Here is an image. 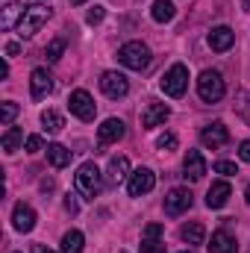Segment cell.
Here are the masks:
<instances>
[{
  "label": "cell",
  "mask_w": 250,
  "mask_h": 253,
  "mask_svg": "<svg viewBox=\"0 0 250 253\" xmlns=\"http://www.w3.org/2000/svg\"><path fill=\"white\" fill-rule=\"evenodd\" d=\"M74 189L80 191L85 200H94L100 189H103V177H100V168L94 162H83L74 174Z\"/></svg>",
  "instance_id": "1"
},
{
  "label": "cell",
  "mask_w": 250,
  "mask_h": 253,
  "mask_svg": "<svg viewBox=\"0 0 250 253\" xmlns=\"http://www.w3.org/2000/svg\"><path fill=\"white\" fill-rule=\"evenodd\" d=\"M50 15H53V9L50 6H44V3H36V6H27L24 9V15H21V21H18V36L21 39H33L47 21H50Z\"/></svg>",
  "instance_id": "2"
},
{
  "label": "cell",
  "mask_w": 250,
  "mask_h": 253,
  "mask_svg": "<svg viewBox=\"0 0 250 253\" xmlns=\"http://www.w3.org/2000/svg\"><path fill=\"white\" fill-rule=\"evenodd\" d=\"M197 94L203 103H218L224 94H227V85H224V77L218 71H203L197 77Z\"/></svg>",
  "instance_id": "3"
},
{
  "label": "cell",
  "mask_w": 250,
  "mask_h": 253,
  "mask_svg": "<svg viewBox=\"0 0 250 253\" xmlns=\"http://www.w3.org/2000/svg\"><path fill=\"white\" fill-rule=\"evenodd\" d=\"M150 47L147 44H141V42H126L124 47L118 50V62L129 68V71H144L147 65H150Z\"/></svg>",
  "instance_id": "4"
},
{
  "label": "cell",
  "mask_w": 250,
  "mask_h": 253,
  "mask_svg": "<svg viewBox=\"0 0 250 253\" xmlns=\"http://www.w3.org/2000/svg\"><path fill=\"white\" fill-rule=\"evenodd\" d=\"M159 85H162V91L168 94V97H183L188 88V68L186 65H171L165 74H162V80H159Z\"/></svg>",
  "instance_id": "5"
},
{
  "label": "cell",
  "mask_w": 250,
  "mask_h": 253,
  "mask_svg": "<svg viewBox=\"0 0 250 253\" xmlns=\"http://www.w3.org/2000/svg\"><path fill=\"white\" fill-rule=\"evenodd\" d=\"M68 109H71V115H77L80 121H94V112H97L94 97H91L85 88L71 91V97H68Z\"/></svg>",
  "instance_id": "6"
},
{
  "label": "cell",
  "mask_w": 250,
  "mask_h": 253,
  "mask_svg": "<svg viewBox=\"0 0 250 253\" xmlns=\"http://www.w3.org/2000/svg\"><path fill=\"white\" fill-rule=\"evenodd\" d=\"M191 203H194V194L183 186H177V189H171L165 194V215H171V218H180L183 212L191 209Z\"/></svg>",
  "instance_id": "7"
},
{
  "label": "cell",
  "mask_w": 250,
  "mask_h": 253,
  "mask_svg": "<svg viewBox=\"0 0 250 253\" xmlns=\"http://www.w3.org/2000/svg\"><path fill=\"white\" fill-rule=\"evenodd\" d=\"M200 141H203V147L218 150V147H224L230 141V129H227L224 121H212V124H206L200 129Z\"/></svg>",
  "instance_id": "8"
},
{
  "label": "cell",
  "mask_w": 250,
  "mask_h": 253,
  "mask_svg": "<svg viewBox=\"0 0 250 253\" xmlns=\"http://www.w3.org/2000/svg\"><path fill=\"white\" fill-rule=\"evenodd\" d=\"M153 186H156V174H153L150 168H135V171L129 174V180H126L129 197H141V194H147Z\"/></svg>",
  "instance_id": "9"
},
{
  "label": "cell",
  "mask_w": 250,
  "mask_h": 253,
  "mask_svg": "<svg viewBox=\"0 0 250 253\" xmlns=\"http://www.w3.org/2000/svg\"><path fill=\"white\" fill-rule=\"evenodd\" d=\"M100 88H103L106 97L118 100V97H126V91H129V80H126L124 74H118V71H106V74L100 77Z\"/></svg>",
  "instance_id": "10"
},
{
  "label": "cell",
  "mask_w": 250,
  "mask_h": 253,
  "mask_svg": "<svg viewBox=\"0 0 250 253\" xmlns=\"http://www.w3.org/2000/svg\"><path fill=\"white\" fill-rule=\"evenodd\" d=\"M53 91V77H50V71L47 68H33V74H30V94H33V100H42V97H47Z\"/></svg>",
  "instance_id": "11"
},
{
  "label": "cell",
  "mask_w": 250,
  "mask_h": 253,
  "mask_svg": "<svg viewBox=\"0 0 250 253\" xmlns=\"http://www.w3.org/2000/svg\"><path fill=\"white\" fill-rule=\"evenodd\" d=\"M203 174H206V159H203V153H200V150H188L186 159H183V177L191 180V183H197V180H203Z\"/></svg>",
  "instance_id": "12"
},
{
  "label": "cell",
  "mask_w": 250,
  "mask_h": 253,
  "mask_svg": "<svg viewBox=\"0 0 250 253\" xmlns=\"http://www.w3.org/2000/svg\"><path fill=\"white\" fill-rule=\"evenodd\" d=\"M12 227L18 233H33V227H36V209L27 206V203H15V209H12Z\"/></svg>",
  "instance_id": "13"
},
{
  "label": "cell",
  "mask_w": 250,
  "mask_h": 253,
  "mask_svg": "<svg viewBox=\"0 0 250 253\" xmlns=\"http://www.w3.org/2000/svg\"><path fill=\"white\" fill-rule=\"evenodd\" d=\"M124 121L121 118H106L103 124H100V129H97V141H100V147L103 144H112V141H121L124 138Z\"/></svg>",
  "instance_id": "14"
},
{
  "label": "cell",
  "mask_w": 250,
  "mask_h": 253,
  "mask_svg": "<svg viewBox=\"0 0 250 253\" xmlns=\"http://www.w3.org/2000/svg\"><path fill=\"white\" fill-rule=\"evenodd\" d=\"M168 118H171V109H168L165 103H150V106L141 112V126H144V129H153V126H162Z\"/></svg>",
  "instance_id": "15"
},
{
  "label": "cell",
  "mask_w": 250,
  "mask_h": 253,
  "mask_svg": "<svg viewBox=\"0 0 250 253\" xmlns=\"http://www.w3.org/2000/svg\"><path fill=\"white\" fill-rule=\"evenodd\" d=\"M230 194H233L230 183L227 180H218V183H212V189L206 191V206L209 209H224L227 200H230Z\"/></svg>",
  "instance_id": "16"
},
{
  "label": "cell",
  "mask_w": 250,
  "mask_h": 253,
  "mask_svg": "<svg viewBox=\"0 0 250 253\" xmlns=\"http://www.w3.org/2000/svg\"><path fill=\"white\" fill-rule=\"evenodd\" d=\"M236 44V33L230 30V27H215L212 33H209V47L215 50V53H224V50H230Z\"/></svg>",
  "instance_id": "17"
},
{
  "label": "cell",
  "mask_w": 250,
  "mask_h": 253,
  "mask_svg": "<svg viewBox=\"0 0 250 253\" xmlns=\"http://www.w3.org/2000/svg\"><path fill=\"white\" fill-rule=\"evenodd\" d=\"M206 248H209V253H239V245H236V239H233L227 230H215Z\"/></svg>",
  "instance_id": "18"
},
{
  "label": "cell",
  "mask_w": 250,
  "mask_h": 253,
  "mask_svg": "<svg viewBox=\"0 0 250 253\" xmlns=\"http://www.w3.org/2000/svg\"><path fill=\"white\" fill-rule=\"evenodd\" d=\"M126 177H129V159L126 156H112L109 159V168H106V180L112 186H121Z\"/></svg>",
  "instance_id": "19"
},
{
  "label": "cell",
  "mask_w": 250,
  "mask_h": 253,
  "mask_svg": "<svg viewBox=\"0 0 250 253\" xmlns=\"http://www.w3.org/2000/svg\"><path fill=\"white\" fill-rule=\"evenodd\" d=\"M150 15H153V21H156V24H168V21H174V15H177V6H174L171 0H153V6H150Z\"/></svg>",
  "instance_id": "20"
},
{
  "label": "cell",
  "mask_w": 250,
  "mask_h": 253,
  "mask_svg": "<svg viewBox=\"0 0 250 253\" xmlns=\"http://www.w3.org/2000/svg\"><path fill=\"white\" fill-rule=\"evenodd\" d=\"M47 162L53 168H68L71 165V150L65 144H47Z\"/></svg>",
  "instance_id": "21"
},
{
  "label": "cell",
  "mask_w": 250,
  "mask_h": 253,
  "mask_svg": "<svg viewBox=\"0 0 250 253\" xmlns=\"http://www.w3.org/2000/svg\"><path fill=\"white\" fill-rule=\"evenodd\" d=\"M24 3H9L6 9H3V18H0V27L3 30H12V27H18V21H21V15H24Z\"/></svg>",
  "instance_id": "22"
},
{
  "label": "cell",
  "mask_w": 250,
  "mask_h": 253,
  "mask_svg": "<svg viewBox=\"0 0 250 253\" xmlns=\"http://www.w3.org/2000/svg\"><path fill=\"white\" fill-rule=\"evenodd\" d=\"M0 144H3V150H6V153H15V150L24 144V129H21V126H9V129L3 132Z\"/></svg>",
  "instance_id": "23"
},
{
  "label": "cell",
  "mask_w": 250,
  "mask_h": 253,
  "mask_svg": "<svg viewBox=\"0 0 250 253\" xmlns=\"http://www.w3.org/2000/svg\"><path fill=\"white\" fill-rule=\"evenodd\" d=\"M180 236H183V242H188V245H203L206 230H203L200 221H191V224H186V227L180 230Z\"/></svg>",
  "instance_id": "24"
},
{
  "label": "cell",
  "mask_w": 250,
  "mask_h": 253,
  "mask_svg": "<svg viewBox=\"0 0 250 253\" xmlns=\"http://www.w3.org/2000/svg\"><path fill=\"white\" fill-rule=\"evenodd\" d=\"M83 245H85V239L80 230H68L62 236V253H83Z\"/></svg>",
  "instance_id": "25"
},
{
  "label": "cell",
  "mask_w": 250,
  "mask_h": 253,
  "mask_svg": "<svg viewBox=\"0 0 250 253\" xmlns=\"http://www.w3.org/2000/svg\"><path fill=\"white\" fill-rule=\"evenodd\" d=\"M42 124H44L47 132H59V129L65 126V118L56 112V109H47V112H42Z\"/></svg>",
  "instance_id": "26"
},
{
  "label": "cell",
  "mask_w": 250,
  "mask_h": 253,
  "mask_svg": "<svg viewBox=\"0 0 250 253\" xmlns=\"http://www.w3.org/2000/svg\"><path fill=\"white\" fill-rule=\"evenodd\" d=\"M15 115H18V103H15V100H6V103L0 106V124H3V126H12Z\"/></svg>",
  "instance_id": "27"
},
{
  "label": "cell",
  "mask_w": 250,
  "mask_h": 253,
  "mask_svg": "<svg viewBox=\"0 0 250 253\" xmlns=\"http://www.w3.org/2000/svg\"><path fill=\"white\" fill-rule=\"evenodd\" d=\"M65 53V39H53L50 44H47V50H44V56H47V62H59Z\"/></svg>",
  "instance_id": "28"
},
{
  "label": "cell",
  "mask_w": 250,
  "mask_h": 253,
  "mask_svg": "<svg viewBox=\"0 0 250 253\" xmlns=\"http://www.w3.org/2000/svg\"><path fill=\"white\" fill-rule=\"evenodd\" d=\"M138 253H165V242L162 239H141Z\"/></svg>",
  "instance_id": "29"
},
{
  "label": "cell",
  "mask_w": 250,
  "mask_h": 253,
  "mask_svg": "<svg viewBox=\"0 0 250 253\" xmlns=\"http://www.w3.org/2000/svg\"><path fill=\"white\" fill-rule=\"evenodd\" d=\"M177 144H180V141H177L174 132H162V135L156 138V147H159V150H177Z\"/></svg>",
  "instance_id": "30"
},
{
  "label": "cell",
  "mask_w": 250,
  "mask_h": 253,
  "mask_svg": "<svg viewBox=\"0 0 250 253\" xmlns=\"http://www.w3.org/2000/svg\"><path fill=\"white\" fill-rule=\"evenodd\" d=\"M215 171L224 174V177H236V174H239L236 162H227V159H218V162H215Z\"/></svg>",
  "instance_id": "31"
},
{
  "label": "cell",
  "mask_w": 250,
  "mask_h": 253,
  "mask_svg": "<svg viewBox=\"0 0 250 253\" xmlns=\"http://www.w3.org/2000/svg\"><path fill=\"white\" fill-rule=\"evenodd\" d=\"M103 18H106V9H103V6H94V9H88V15H85V21H88L91 27H94V24H100Z\"/></svg>",
  "instance_id": "32"
},
{
  "label": "cell",
  "mask_w": 250,
  "mask_h": 253,
  "mask_svg": "<svg viewBox=\"0 0 250 253\" xmlns=\"http://www.w3.org/2000/svg\"><path fill=\"white\" fill-rule=\"evenodd\" d=\"M39 150H44V138L42 135H30L27 138V153H39Z\"/></svg>",
  "instance_id": "33"
},
{
  "label": "cell",
  "mask_w": 250,
  "mask_h": 253,
  "mask_svg": "<svg viewBox=\"0 0 250 253\" xmlns=\"http://www.w3.org/2000/svg\"><path fill=\"white\" fill-rule=\"evenodd\" d=\"M162 233H165L162 224H147L144 227V239H162Z\"/></svg>",
  "instance_id": "34"
},
{
  "label": "cell",
  "mask_w": 250,
  "mask_h": 253,
  "mask_svg": "<svg viewBox=\"0 0 250 253\" xmlns=\"http://www.w3.org/2000/svg\"><path fill=\"white\" fill-rule=\"evenodd\" d=\"M239 159H242V162H250V138H245V141L239 144Z\"/></svg>",
  "instance_id": "35"
},
{
  "label": "cell",
  "mask_w": 250,
  "mask_h": 253,
  "mask_svg": "<svg viewBox=\"0 0 250 253\" xmlns=\"http://www.w3.org/2000/svg\"><path fill=\"white\" fill-rule=\"evenodd\" d=\"M18 53H21V44L18 42H9L6 44V56H18Z\"/></svg>",
  "instance_id": "36"
},
{
  "label": "cell",
  "mask_w": 250,
  "mask_h": 253,
  "mask_svg": "<svg viewBox=\"0 0 250 253\" xmlns=\"http://www.w3.org/2000/svg\"><path fill=\"white\" fill-rule=\"evenodd\" d=\"M65 209H68V212H77V200H74V194L65 197Z\"/></svg>",
  "instance_id": "37"
},
{
  "label": "cell",
  "mask_w": 250,
  "mask_h": 253,
  "mask_svg": "<svg viewBox=\"0 0 250 253\" xmlns=\"http://www.w3.org/2000/svg\"><path fill=\"white\" fill-rule=\"evenodd\" d=\"M33 251H36V253H53V251H47V248H44V245H36V248H33Z\"/></svg>",
  "instance_id": "38"
},
{
  "label": "cell",
  "mask_w": 250,
  "mask_h": 253,
  "mask_svg": "<svg viewBox=\"0 0 250 253\" xmlns=\"http://www.w3.org/2000/svg\"><path fill=\"white\" fill-rule=\"evenodd\" d=\"M245 200H248V206H250V186H248V191H245Z\"/></svg>",
  "instance_id": "39"
},
{
  "label": "cell",
  "mask_w": 250,
  "mask_h": 253,
  "mask_svg": "<svg viewBox=\"0 0 250 253\" xmlns=\"http://www.w3.org/2000/svg\"><path fill=\"white\" fill-rule=\"evenodd\" d=\"M245 115H248V121H250V97H248V109H245Z\"/></svg>",
  "instance_id": "40"
},
{
  "label": "cell",
  "mask_w": 250,
  "mask_h": 253,
  "mask_svg": "<svg viewBox=\"0 0 250 253\" xmlns=\"http://www.w3.org/2000/svg\"><path fill=\"white\" fill-rule=\"evenodd\" d=\"M71 3H74V6H83V3H85V0H71Z\"/></svg>",
  "instance_id": "41"
},
{
  "label": "cell",
  "mask_w": 250,
  "mask_h": 253,
  "mask_svg": "<svg viewBox=\"0 0 250 253\" xmlns=\"http://www.w3.org/2000/svg\"><path fill=\"white\" fill-rule=\"evenodd\" d=\"M183 253H194V251H183Z\"/></svg>",
  "instance_id": "42"
}]
</instances>
